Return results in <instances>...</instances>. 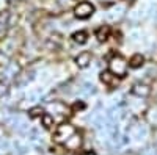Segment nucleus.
Returning a JSON list of instances; mask_svg holds the SVG:
<instances>
[{
    "instance_id": "nucleus-1",
    "label": "nucleus",
    "mask_w": 157,
    "mask_h": 155,
    "mask_svg": "<svg viewBox=\"0 0 157 155\" xmlns=\"http://www.w3.org/2000/svg\"><path fill=\"white\" fill-rule=\"evenodd\" d=\"M75 133H77V130H75V127L72 124L63 122V124H60L55 128V132H54V141H55V143H58V144H64Z\"/></svg>"
},
{
    "instance_id": "nucleus-2",
    "label": "nucleus",
    "mask_w": 157,
    "mask_h": 155,
    "mask_svg": "<svg viewBox=\"0 0 157 155\" xmlns=\"http://www.w3.org/2000/svg\"><path fill=\"white\" fill-rule=\"evenodd\" d=\"M109 68H110L109 71H112L115 75H118L120 79H123V77H126V74H127V61L121 55L115 54L110 58V61H109Z\"/></svg>"
},
{
    "instance_id": "nucleus-3",
    "label": "nucleus",
    "mask_w": 157,
    "mask_h": 155,
    "mask_svg": "<svg viewBox=\"0 0 157 155\" xmlns=\"http://www.w3.org/2000/svg\"><path fill=\"white\" fill-rule=\"evenodd\" d=\"M93 14H94V6L90 2H86V0H83V2L77 3L74 6V16L77 19H88Z\"/></svg>"
},
{
    "instance_id": "nucleus-4",
    "label": "nucleus",
    "mask_w": 157,
    "mask_h": 155,
    "mask_svg": "<svg viewBox=\"0 0 157 155\" xmlns=\"http://www.w3.org/2000/svg\"><path fill=\"white\" fill-rule=\"evenodd\" d=\"M99 79L107 88H116L118 85H120V77L115 75L112 71H102L101 75H99Z\"/></svg>"
},
{
    "instance_id": "nucleus-5",
    "label": "nucleus",
    "mask_w": 157,
    "mask_h": 155,
    "mask_svg": "<svg viewBox=\"0 0 157 155\" xmlns=\"http://www.w3.org/2000/svg\"><path fill=\"white\" fill-rule=\"evenodd\" d=\"M90 63H91V52H82V54H78L75 57V64L82 69L86 68Z\"/></svg>"
},
{
    "instance_id": "nucleus-6",
    "label": "nucleus",
    "mask_w": 157,
    "mask_h": 155,
    "mask_svg": "<svg viewBox=\"0 0 157 155\" xmlns=\"http://www.w3.org/2000/svg\"><path fill=\"white\" fill-rule=\"evenodd\" d=\"M149 93H151V88H149L148 85L137 83V85H134V86H132V94H135V96L146 97V96H149Z\"/></svg>"
},
{
    "instance_id": "nucleus-7",
    "label": "nucleus",
    "mask_w": 157,
    "mask_h": 155,
    "mask_svg": "<svg viewBox=\"0 0 157 155\" xmlns=\"http://www.w3.org/2000/svg\"><path fill=\"white\" fill-rule=\"evenodd\" d=\"M110 33H112V28L109 27V25H102V27H99L96 30V38H98V41L104 42V41H107L109 38H110Z\"/></svg>"
},
{
    "instance_id": "nucleus-8",
    "label": "nucleus",
    "mask_w": 157,
    "mask_h": 155,
    "mask_svg": "<svg viewBox=\"0 0 157 155\" xmlns=\"http://www.w3.org/2000/svg\"><path fill=\"white\" fill-rule=\"evenodd\" d=\"M80 144H82V138H80V135H77V133H75L72 138H69L66 143H64L66 149H69V150H78Z\"/></svg>"
},
{
    "instance_id": "nucleus-9",
    "label": "nucleus",
    "mask_w": 157,
    "mask_h": 155,
    "mask_svg": "<svg viewBox=\"0 0 157 155\" xmlns=\"http://www.w3.org/2000/svg\"><path fill=\"white\" fill-rule=\"evenodd\" d=\"M143 63H145V57H143L141 54H135V55H132V58H130V61H129V68L138 69V68L143 66Z\"/></svg>"
},
{
    "instance_id": "nucleus-10",
    "label": "nucleus",
    "mask_w": 157,
    "mask_h": 155,
    "mask_svg": "<svg viewBox=\"0 0 157 155\" xmlns=\"http://www.w3.org/2000/svg\"><path fill=\"white\" fill-rule=\"evenodd\" d=\"M72 41L74 42H77V44H85L86 41H88V33L86 31H75L74 35H72Z\"/></svg>"
},
{
    "instance_id": "nucleus-11",
    "label": "nucleus",
    "mask_w": 157,
    "mask_h": 155,
    "mask_svg": "<svg viewBox=\"0 0 157 155\" xmlns=\"http://www.w3.org/2000/svg\"><path fill=\"white\" fill-rule=\"evenodd\" d=\"M43 114H44V110L41 108V107H35V108H32L30 111H29V116L32 119H35V118H43Z\"/></svg>"
},
{
    "instance_id": "nucleus-12",
    "label": "nucleus",
    "mask_w": 157,
    "mask_h": 155,
    "mask_svg": "<svg viewBox=\"0 0 157 155\" xmlns=\"http://www.w3.org/2000/svg\"><path fill=\"white\" fill-rule=\"evenodd\" d=\"M41 121H43V125H44L46 128H50L52 125H54V118H52L49 113H44V114H43Z\"/></svg>"
},
{
    "instance_id": "nucleus-13",
    "label": "nucleus",
    "mask_w": 157,
    "mask_h": 155,
    "mask_svg": "<svg viewBox=\"0 0 157 155\" xmlns=\"http://www.w3.org/2000/svg\"><path fill=\"white\" fill-rule=\"evenodd\" d=\"M85 108V103L83 102H75L74 105H72V110L74 111H78V110H83Z\"/></svg>"
},
{
    "instance_id": "nucleus-14",
    "label": "nucleus",
    "mask_w": 157,
    "mask_h": 155,
    "mask_svg": "<svg viewBox=\"0 0 157 155\" xmlns=\"http://www.w3.org/2000/svg\"><path fill=\"white\" fill-rule=\"evenodd\" d=\"M5 91H6V86H5L2 82H0V97H2V96L5 94Z\"/></svg>"
},
{
    "instance_id": "nucleus-15",
    "label": "nucleus",
    "mask_w": 157,
    "mask_h": 155,
    "mask_svg": "<svg viewBox=\"0 0 157 155\" xmlns=\"http://www.w3.org/2000/svg\"><path fill=\"white\" fill-rule=\"evenodd\" d=\"M80 155H96V152H94V150H85V152H82Z\"/></svg>"
}]
</instances>
